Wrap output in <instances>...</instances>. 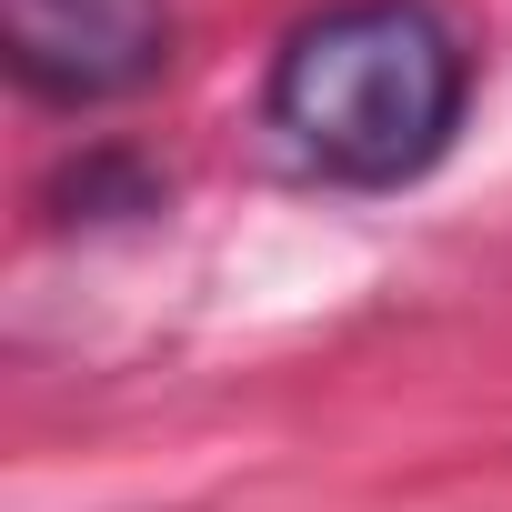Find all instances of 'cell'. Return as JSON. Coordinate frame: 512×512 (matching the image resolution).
I'll return each instance as SVG.
<instances>
[{"mask_svg": "<svg viewBox=\"0 0 512 512\" xmlns=\"http://www.w3.org/2000/svg\"><path fill=\"white\" fill-rule=\"evenodd\" d=\"M462 121V41L412 0H352L282 41L272 131L332 181H412Z\"/></svg>", "mask_w": 512, "mask_h": 512, "instance_id": "1", "label": "cell"}, {"mask_svg": "<svg viewBox=\"0 0 512 512\" xmlns=\"http://www.w3.org/2000/svg\"><path fill=\"white\" fill-rule=\"evenodd\" d=\"M11 71L41 101H121L171 61L161 0H0Z\"/></svg>", "mask_w": 512, "mask_h": 512, "instance_id": "2", "label": "cell"}]
</instances>
